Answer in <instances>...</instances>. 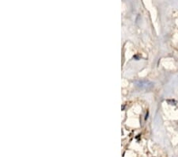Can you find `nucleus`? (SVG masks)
I'll return each mask as SVG.
<instances>
[{"label": "nucleus", "instance_id": "obj_1", "mask_svg": "<svg viewBox=\"0 0 178 157\" xmlns=\"http://www.w3.org/2000/svg\"><path fill=\"white\" fill-rule=\"evenodd\" d=\"M137 86L142 89H151L154 86V83L148 80H141L137 82Z\"/></svg>", "mask_w": 178, "mask_h": 157}, {"label": "nucleus", "instance_id": "obj_2", "mask_svg": "<svg viewBox=\"0 0 178 157\" xmlns=\"http://www.w3.org/2000/svg\"><path fill=\"white\" fill-rule=\"evenodd\" d=\"M167 102L169 105H173V106H176L177 104V102H176V100H172V99L171 100H167Z\"/></svg>", "mask_w": 178, "mask_h": 157}]
</instances>
